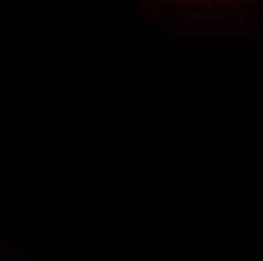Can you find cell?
<instances>
[{
    "instance_id": "3",
    "label": "cell",
    "mask_w": 263,
    "mask_h": 261,
    "mask_svg": "<svg viewBox=\"0 0 263 261\" xmlns=\"http://www.w3.org/2000/svg\"><path fill=\"white\" fill-rule=\"evenodd\" d=\"M175 18H177V17H175V15H173V14H171V15H160V17H157V15H156V17H153V18H151V23L157 24V23H163V21L175 20Z\"/></svg>"
},
{
    "instance_id": "1",
    "label": "cell",
    "mask_w": 263,
    "mask_h": 261,
    "mask_svg": "<svg viewBox=\"0 0 263 261\" xmlns=\"http://www.w3.org/2000/svg\"><path fill=\"white\" fill-rule=\"evenodd\" d=\"M187 18L191 20H222V12H212V11H198V12H189Z\"/></svg>"
},
{
    "instance_id": "4",
    "label": "cell",
    "mask_w": 263,
    "mask_h": 261,
    "mask_svg": "<svg viewBox=\"0 0 263 261\" xmlns=\"http://www.w3.org/2000/svg\"><path fill=\"white\" fill-rule=\"evenodd\" d=\"M250 33L251 35H259V27H257V26L256 27H251V32H250Z\"/></svg>"
},
{
    "instance_id": "5",
    "label": "cell",
    "mask_w": 263,
    "mask_h": 261,
    "mask_svg": "<svg viewBox=\"0 0 263 261\" xmlns=\"http://www.w3.org/2000/svg\"><path fill=\"white\" fill-rule=\"evenodd\" d=\"M237 2H234V0H224V5H236Z\"/></svg>"
},
{
    "instance_id": "2",
    "label": "cell",
    "mask_w": 263,
    "mask_h": 261,
    "mask_svg": "<svg viewBox=\"0 0 263 261\" xmlns=\"http://www.w3.org/2000/svg\"><path fill=\"white\" fill-rule=\"evenodd\" d=\"M175 5H200V6H210V2H200V0H180V2H174Z\"/></svg>"
},
{
    "instance_id": "7",
    "label": "cell",
    "mask_w": 263,
    "mask_h": 261,
    "mask_svg": "<svg viewBox=\"0 0 263 261\" xmlns=\"http://www.w3.org/2000/svg\"><path fill=\"white\" fill-rule=\"evenodd\" d=\"M166 30H168V32H166L168 35H174V32H173L174 29H173V27H166Z\"/></svg>"
},
{
    "instance_id": "6",
    "label": "cell",
    "mask_w": 263,
    "mask_h": 261,
    "mask_svg": "<svg viewBox=\"0 0 263 261\" xmlns=\"http://www.w3.org/2000/svg\"><path fill=\"white\" fill-rule=\"evenodd\" d=\"M245 23V17H244V14H240V18H239V24H244Z\"/></svg>"
},
{
    "instance_id": "8",
    "label": "cell",
    "mask_w": 263,
    "mask_h": 261,
    "mask_svg": "<svg viewBox=\"0 0 263 261\" xmlns=\"http://www.w3.org/2000/svg\"><path fill=\"white\" fill-rule=\"evenodd\" d=\"M246 3H248V5H260V2H257V0H256V2H253V0H248Z\"/></svg>"
}]
</instances>
